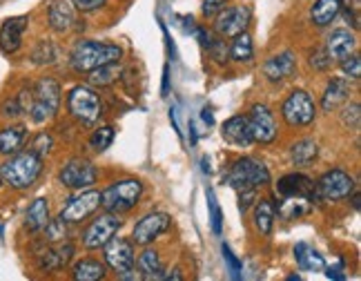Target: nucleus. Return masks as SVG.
<instances>
[{
    "label": "nucleus",
    "mask_w": 361,
    "mask_h": 281,
    "mask_svg": "<svg viewBox=\"0 0 361 281\" xmlns=\"http://www.w3.org/2000/svg\"><path fill=\"white\" fill-rule=\"evenodd\" d=\"M40 172H43V159L36 157L34 152H16L0 165V179L11 190H30Z\"/></svg>",
    "instance_id": "1"
},
{
    "label": "nucleus",
    "mask_w": 361,
    "mask_h": 281,
    "mask_svg": "<svg viewBox=\"0 0 361 281\" xmlns=\"http://www.w3.org/2000/svg\"><path fill=\"white\" fill-rule=\"evenodd\" d=\"M121 59H123V49L118 45L99 43V40H78L72 54H69V65H72L74 72L87 74L101 65L121 63Z\"/></svg>",
    "instance_id": "2"
},
{
    "label": "nucleus",
    "mask_w": 361,
    "mask_h": 281,
    "mask_svg": "<svg viewBox=\"0 0 361 281\" xmlns=\"http://www.w3.org/2000/svg\"><path fill=\"white\" fill-rule=\"evenodd\" d=\"M59 107H61V85H59V80L43 76L34 85L32 103H30V109H27V114L32 116V121L36 125H40V123H47L49 119L56 116Z\"/></svg>",
    "instance_id": "3"
},
{
    "label": "nucleus",
    "mask_w": 361,
    "mask_h": 281,
    "mask_svg": "<svg viewBox=\"0 0 361 281\" xmlns=\"http://www.w3.org/2000/svg\"><path fill=\"white\" fill-rule=\"evenodd\" d=\"M226 181H228V186H232L237 192L239 190H259L270 184V170L261 161H257L252 157H243L239 161H234L230 172L226 174Z\"/></svg>",
    "instance_id": "4"
},
{
    "label": "nucleus",
    "mask_w": 361,
    "mask_h": 281,
    "mask_svg": "<svg viewBox=\"0 0 361 281\" xmlns=\"http://www.w3.org/2000/svg\"><path fill=\"white\" fill-rule=\"evenodd\" d=\"M141 196H143L141 181L138 179H123L112 186H107L101 192V205L107 210V213L121 215V213L132 210L138 201H141Z\"/></svg>",
    "instance_id": "5"
},
{
    "label": "nucleus",
    "mask_w": 361,
    "mask_h": 281,
    "mask_svg": "<svg viewBox=\"0 0 361 281\" xmlns=\"http://www.w3.org/2000/svg\"><path fill=\"white\" fill-rule=\"evenodd\" d=\"M67 109L76 121L85 123V125L96 123L103 114L101 98L90 85H76L67 94Z\"/></svg>",
    "instance_id": "6"
},
{
    "label": "nucleus",
    "mask_w": 361,
    "mask_h": 281,
    "mask_svg": "<svg viewBox=\"0 0 361 281\" xmlns=\"http://www.w3.org/2000/svg\"><path fill=\"white\" fill-rule=\"evenodd\" d=\"M281 116L290 128H305L317 119V105L305 90L290 92L281 105Z\"/></svg>",
    "instance_id": "7"
},
{
    "label": "nucleus",
    "mask_w": 361,
    "mask_h": 281,
    "mask_svg": "<svg viewBox=\"0 0 361 281\" xmlns=\"http://www.w3.org/2000/svg\"><path fill=\"white\" fill-rule=\"evenodd\" d=\"M99 179V170L96 165L87 159H72L63 165V170L59 172V181L61 186L69 188V190H85L92 188Z\"/></svg>",
    "instance_id": "8"
},
{
    "label": "nucleus",
    "mask_w": 361,
    "mask_h": 281,
    "mask_svg": "<svg viewBox=\"0 0 361 281\" xmlns=\"http://www.w3.org/2000/svg\"><path fill=\"white\" fill-rule=\"evenodd\" d=\"M121 228V219L114 213H105L101 217H96L90 226L82 230L80 241L87 250H101L109 239H112Z\"/></svg>",
    "instance_id": "9"
},
{
    "label": "nucleus",
    "mask_w": 361,
    "mask_h": 281,
    "mask_svg": "<svg viewBox=\"0 0 361 281\" xmlns=\"http://www.w3.org/2000/svg\"><path fill=\"white\" fill-rule=\"evenodd\" d=\"M101 208V192L99 190H85L76 196H72V199L67 201V205L61 210V215L59 219L63 223H80V221H85L87 217H92L96 210Z\"/></svg>",
    "instance_id": "10"
},
{
    "label": "nucleus",
    "mask_w": 361,
    "mask_h": 281,
    "mask_svg": "<svg viewBox=\"0 0 361 281\" xmlns=\"http://www.w3.org/2000/svg\"><path fill=\"white\" fill-rule=\"evenodd\" d=\"M317 190L322 201H341L348 199L355 190V179L343 170H328L317 181Z\"/></svg>",
    "instance_id": "11"
},
{
    "label": "nucleus",
    "mask_w": 361,
    "mask_h": 281,
    "mask_svg": "<svg viewBox=\"0 0 361 281\" xmlns=\"http://www.w3.org/2000/svg\"><path fill=\"white\" fill-rule=\"evenodd\" d=\"M170 215H165V213H149L145 215L141 221L136 223L134 230H132V241L136 246H149V244H154L157 239L161 234H165L170 230Z\"/></svg>",
    "instance_id": "12"
},
{
    "label": "nucleus",
    "mask_w": 361,
    "mask_h": 281,
    "mask_svg": "<svg viewBox=\"0 0 361 281\" xmlns=\"http://www.w3.org/2000/svg\"><path fill=\"white\" fill-rule=\"evenodd\" d=\"M250 20H252V11L247 7H226L216 13L214 30L221 38H234L247 30Z\"/></svg>",
    "instance_id": "13"
},
{
    "label": "nucleus",
    "mask_w": 361,
    "mask_h": 281,
    "mask_svg": "<svg viewBox=\"0 0 361 281\" xmlns=\"http://www.w3.org/2000/svg\"><path fill=\"white\" fill-rule=\"evenodd\" d=\"M276 194H281V196H303V199H308L312 205L322 203V196H319L317 184L305 174H301V172H290V174H286V177H281L279 181H276Z\"/></svg>",
    "instance_id": "14"
},
{
    "label": "nucleus",
    "mask_w": 361,
    "mask_h": 281,
    "mask_svg": "<svg viewBox=\"0 0 361 281\" xmlns=\"http://www.w3.org/2000/svg\"><path fill=\"white\" fill-rule=\"evenodd\" d=\"M105 248V263L112 268L114 273H128L136 265V255H134V246L123 237H112L109 241L103 246Z\"/></svg>",
    "instance_id": "15"
},
{
    "label": "nucleus",
    "mask_w": 361,
    "mask_h": 281,
    "mask_svg": "<svg viewBox=\"0 0 361 281\" xmlns=\"http://www.w3.org/2000/svg\"><path fill=\"white\" fill-rule=\"evenodd\" d=\"M247 123H250V132H252V138L255 143H272L276 138V121H274V114L268 105H252L250 109V116H247Z\"/></svg>",
    "instance_id": "16"
},
{
    "label": "nucleus",
    "mask_w": 361,
    "mask_h": 281,
    "mask_svg": "<svg viewBox=\"0 0 361 281\" xmlns=\"http://www.w3.org/2000/svg\"><path fill=\"white\" fill-rule=\"evenodd\" d=\"M74 255H76L74 244L63 239L56 246H47L38 252V268L43 273H56L65 268V265L74 259Z\"/></svg>",
    "instance_id": "17"
},
{
    "label": "nucleus",
    "mask_w": 361,
    "mask_h": 281,
    "mask_svg": "<svg viewBox=\"0 0 361 281\" xmlns=\"http://www.w3.org/2000/svg\"><path fill=\"white\" fill-rule=\"evenodd\" d=\"M27 23H30V16L7 18L3 23V27H0V52H3V54H16L20 49Z\"/></svg>",
    "instance_id": "18"
},
{
    "label": "nucleus",
    "mask_w": 361,
    "mask_h": 281,
    "mask_svg": "<svg viewBox=\"0 0 361 281\" xmlns=\"http://www.w3.org/2000/svg\"><path fill=\"white\" fill-rule=\"evenodd\" d=\"M297 72V59L293 52H281L263 63V74L270 83H281Z\"/></svg>",
    "instance_id": "19"
},
{
    "label": "nucleus",
    "mask_w": 361,
    "mask_h": 281,
    "mask_svg": "<svg viewBox=\"0 0 361 281\" xmlns=\"http://www.w3.org/2000/svg\"><path fill=\"white\" fill-rule=\"evenodd\" d=\"M221 134H224L226 143H230L232 148H250L255 143L252 138V132H250V123H247V116H232L224 123V130H221Z\"/></svg>",
    "instance_id": "20"
},
{
    "label": "nucleus",
    "mask_w": 361,
    "mask_h": 281,
    "mask_svg": "<svg viewBox=\"0 0 361 281\" xmlns=\"http://www.w3.org/2000/svg\"><path fill=\"white\" fill-rule=\"evenodd\" d=\"M49 27L56 34H65L72 30V25L76 23V13L72 0H51L49 3Z\"/></svg>",
    "instance_id": "21"
},
{
    "label": "nucleus",
    "mask_w": 361,
    "mask_h": 281,
    "mask_svg": "<svg viewBox=\"0 0 361 281\" xmlns=\"http://www.w3.org/2000/svg\"><path fill=\"white\" fill-rule=\"evenodd\" d=\"M355 47H357V40L348 30H335L326 38L324 49L328 52L332 61H343L345 56L355 54Z\"/></svg>",
    "instance_id": "22"
},
{
    "label": "nucleus",
    "mask_w": 361,
    "mask_h": 281,
    "mask_svg": "<svg viewBox=\"0 0 361 281\" xmlns=\"http://www.w3.org/2000/svg\"><path fill=\"white\" fill-rule=\"evenodd\" d=\"M312 203L303 196H281V201H276L274 210H276V217H281L283 221H295L303 215L310 213Z\"/></svg>",
    "instance_id": "23"
},
{
    "label": "nucleus",
    "mask_w": 361,
    "mask_h": 281,
    "mask_svg": "<svg viewBox=\"0 0 361 281\" xmlns=\"http://www.w3.org/2000/svg\"><path fill=\"white\" fill-rule=\"evenodd\" d=\"M348 96H350V83L345 80V78H332V80L328 83L326 92H324V98H322V107H324V112L337 109L341 103L348 101Z\"/></svg>",
    "instance_id": "24"
},
{
    "label": "nucleus",
    "mask_w": 361,
    "mask_h": 281,
    "mask_svg": "<svg viewBox=\"0 0 361 281\" xmlns=\"http://www.w3.org/2000/svg\"><path fill=\"white\" fill-rule=\"evenodd\" d=\"M27 128L25 125H9L0 132V157H11L25 148Z\"/></svg>",
    "instance_id": "25"
},
{
    "label": "nucleus",
    "mask_w": 361,
    "mask_h": 281,
    "mask_svg": "<svg viewBox=\"0 0 361 281\" xmlns=\"http://www.w3.org/2000/svg\"><path fill=\"white\" fill-rule=\"evenodd\" d=\"M339 13L341 0H314V5L310 7V23L317 27H328Z\"/></svg>",
    "instance_id": "26"
},
{
    "label": "nucleus",
    "mask_w": 361,
    "mask_h": 281,
    "mask_svg": "<svg viewBox=\"0 0 361 281\" xmlns=\"http://www.w3.org/2000/svg\"><path fill=\"white\" fill-rule=\"evenodd\" d=\"M47 221H49V203L43 196H38L25 213V228L30 232H40L47 226Z\"/></svg>",
    "instance_id": "27"
},
{
    "label": "nucleus",
    "mask_w": 361,
    "mask_h": 281,
    "mask_svg": "<svg viewBox=\"0 0 361 281\" xmlns=\"http://www.w3.org/2000/svg\"><path fill=\"white\" fill-rule=\"evenodd\" d=\"M138 273H141V279H163L165 268L157 250L145 246L141 257H138Z\"/></svg>",
    "instance_id": "28"
},
{
    "label": "nucleus",
    "mask_w": 361,
    "mask_h": 281,
    "mask_svg": "<svg viewBox=\"0 0 361 281\" xmlns=\"http://www.w3.org/2000/svg\"><path fill=\"white\" fill-rule=\"evenodd\" d=\"M317 157H319V145L312 138H303L290 148V161L297 167H308L310 163L317 161Z\"/></svg>",
    "instance_id": "29"
},
{
    "label": "nucleus",
    "mask_w": 361,
    "mask_h": 281,
    "mask_svg": "<svg viewBox=\"0 0 361 281\" xmlns=\"http://www.w3.org/2000/svg\"><path fill=\"white\" fill-rule=\"evenodd\" d=\"M107 275L105 263H101L99 259H82L74 265L72 277L76 281H99Z\"/></svg>",
    "instance_id": "30"
},
{
    "label": "nucleus",
    "mask_w": 361,
    "mask_h": 281,
    "mask_svg": "<svg viewBox=\"0 0 361 281\" xmlns=\"http://www.w3.org/2000/svg\"><path fill=\"white\" fill-rule=\"evenodd\" d=\"M274 219H276V210L274 203L270 199H261L255 205V226L261 234H270L272 226H274Z\"/></svg>",
    "instance_id": "31"
},
{
    "label": "nucleus",
    "mask_w": 361,
    "mask_h": 281,
    "mask_svg": "<svg viewBox=\"0 0 361 281\" xmlns=\"http://www.w3.org/2000/svg\"><path fill=\"white\" fill-rule=\"evenodd\" d=\"M228 56H230L232 61H237V63H250V61H252V56H255L252 38H250L245 32L239 34V36H234Z\"/></svg>",
    "instance_id": "32"
},
{
    "label": "nucleus",
    "mask_w": 361,
    "mask_h": 281,
    "mask_svg": "<svg viewBox=\"0 0 361 281\" xmlns=\"http://www.w3.org/2000/svg\"><path fill=\"white\" fill-rule=\"evenodd\" d=\"M90 74V83L96 88H107V85H112V83L116 78H121V65L118 63H109V65H101V67H96L92 69Z\"/></svg>",
    "instance_id": "33"
},
{
    "label": "nucleus",
    "mask_w": 361,
    "mask_h": 281,
    "mask_svg": "<svg viewBox=\"0 0 361 281\" xmlns=\"http://www.w3.org/2000/svg\"><path fill=\"white\" fill-rule=\"evenodd\" d=\"M295 259L299 263V268H303V270H319V268H324V257L319 255L317 250H312L310 246H305V244H299L295 248Z\"/></svg>",
    "instance_id": "34"
},
{
    "label": "nucleus",
    "mask_w": 361,
    "mask_h": 281,
    "mask_svg": "<svg viewBox=\"0 0 361 281\" xmlns=\"http://www.w3.org/2000/svg\"><path fill=\"white\" fill-rule=\"evenodd\" d=\"M56 59H59V52L51 43H47V40L38 43L36 49L32 52V61L36 65H51V63H56Z\"/></svg>",
    "instance_id": "35"
},
{
    "label": "nucleus",
    "mask_w": 361,
    "mask_h": 281,
    "mask_svg": "<svg viewBox=\"0 0 361 281\" xmlns=\"http://www.w3.org/2000/svg\"><path fill=\"white\" fill-rule=\"evenodd\" d=\"M112 140H114V128H109V125H103V128L94 130V134L90 136V145L96 152H105L109 145H112Z\"/></svg>",
    "instance_id": "36"
},
{
    "label": "nucleus",
    "mask_w": 361,
    "mask_h": 281,
    "mask_svg": "<svg viewBox=\"0 0 361 281\" xmlns=\"http://www.w3.org/2000/svg\"><path fill=\"white\" fill-rule=\"evenodd\" d=\"M43 230H45V241L47 244H59L67 237V223H63L61 219H49Z\"/></svg>",
    "instance_id": "37"
},
{
    "label": "nucleus",
    "mask_w": 361,
    "mask_h": 281,
    "mask_svg": "<svg viewBox=\"0 0 361 281\" xmlns=\"http://www.w3.org/2000/svg\"><path fill=\"white\" fill-rule=\"evenodd\" d=\"M207 208H210V223H212V232L221 234L224 230V215H221V208L216 203V196L212 190H207Z\"/></svg>",
    "instance_id": "38"
},
{
    "label": "nucleus",
    "mask_w": 361,
    "mask_h": 281,
    "mask_svg": "<svg viewBox=\"0 0 361 281\" xmlns=\"http://www.w3.org/2000/svg\"><path fill=\"white\" fill-rule=\"evenodd\" d=\"M51 148H54V138L47 132H40V134L34 136L32 145H30V152H34L36 157H40V159H45L47 154L51 152Z\"/></svg>",
    "instance_id": "39"
},
{
    "label": "nucleus",
    "mask_w": 361,
    "mask_h": 281,
    "mask_svg": "<svg viewBox=\"0 0 361 281\" xmlns=\"http://www.w3.org/2000/svg\"><path fill=\"white\" fill-rule=\"evenodd\" d=\"M205 49L210 52V56H212V59H214L216 63H226V61H228V52H230V47L226 45V40H221V38H216V36H210V40H207Z\"/></svg>",
    "instance_id": "40"
},
{
    "label": "nucleus",
    "mask_w": 361,
    "mask_h": 281,
    "mask_svg": "<svg viewBox=\"0 0 361 281\" xmlns=\"http://www.w3.org/2000/svg\"><path fill=\"white\" fill-rule=\"evenodd\" d=\"M341 123L348 130H355V132L359 130V123H361V107H359V103L345 105V109L341 112Z\"/></svg>",
    "instance_id": "41"
},
{
    "label": "nucleus",
    "mask_w": 361,
    "mask_h": 281,
    "mask_svg": "<svg viewBox=\"0 0 361 281\" xmlns=\"http://www.w3.org/2000/svg\"><path fill=\"white\" fill-rule=\"evenodd\" d=\"M341 63V72L348 76V78H353V80H359V76H361V59L357 54H350V56H345L343 61H339Z\"/></svg>",
    "instance_id": "42"
},
{
    "label": "nucleus",
    "mask_w": 361,
    "mask_h": 281,
    "mask_svg": "<svg viewBox=\"0 0 361 281\" xmlns=\"http://www.w3.org/2000/svg\"><path fill=\"white\" fill-rule=\"evenodd\" d=\"M332 63H335V61L330 59L326 49H317V52L312 54V59H310V65H312L314 69H319V72H326V69H330Z\"/></svg>",
    "instance_id": "43"
},
{
    "label": "nucleus",
    "mask_w": 361,
    "mask_h": 281,
    "mask_svg": "<svg viewBox=\"0 0 361 281\" xmlns=\"http://www.w3.org/2000/svg\"><path fill=\"white\" fill-rule=\"evenodd\" d=\"M226 5H228V0H203L201 11H203L205 18H214L219 11L226 9Z\"/></svg>",
    "instance_id": "44"
},
{
    "label": "nucleus",
    "mask_w": 361,
    "mask_h": 281,
    "mask_svg": "<svg viewBox=\"0 0 361 281\" xmlns=\"http://www.w3.org/2000/svg\"><path fill=\"white\" fill-rule=\"evenodd\" d=\"M221 250H224V257H226V261H228V265H230V273H232V277H234V279H239V277H241V270H243L241 261L232 255L230 246H226V244H224V248H221Z\"/></svg>",
    "instance_id": "45"
},
{
    "label": "nucleus",
    "mask_w": 361,
    "mask_h": 281,
    "mask_svg": "<svg viewBox=\"0 0 361 281\" xmlns=\"http://www.w3.org/2000/svg\"><path fill=\"white\" fill-rule=\"evenodd\" d=\"M72 5L80 11H96L107 5V0H72Z\"/></svg>",
    "instance_id": "46"
},
{
    "label": "nucleus",
    "mask_w": 361,
    "mask_h": 281,
    "mask_svg": "<svg viewBox=\"0 0 361 281\" xmlns=\"http://www.w3.org/2000/svg\"><path fill=\"white\" fill-rule=\"evenodd\" d=\"M239 199H241V210L245 213V210L252 205L257 201V190H239Z\"/></svg>",
    "instance_id": "47"
},
{
    "label": "nucleus",
    "mask_w": 361,
    "mask_h": 281,
    "mask_svg": "<svg viewBox=\"0 0 361 281\" xmlns=\"http://www.w3.org/2000/svg\"><path fill=\"white\" fill-rule=\"evenodd\" d=\"M161 92H163V96H168V92H170V67L165 65V69H163V88H161Z\"/></svg>",
    "instance_id": "48"
},
{
    "label": "nucleus",
    "mask_w": 361,
    "mask_h": 281,
    "mask_svg": "<svg viewBox=\"0 0 361 281\" xmlns=\"http://www.w3.org/2000/svg\"><path fill=\"white\" fill-rule=\"evenodd\" d=\"M201 116H203V121H205L207 125H214V114H212V109H210V107H203V109H201Z\"/></svg>",
    "instance_id": "49"
},
{
    "label": "nucleus",
    "mask_w": 361,
    "mask_h": 281,
    "mask_svg": "<svg viewBox=\"0 0 361 281\" xmlns=\"http://www.w3.org/2000/svg\"><path fill=\"white\" fill-rule=\"evenodd\" d=\"M326 277H328V279H339V281H341V279H345V275H341V273H339V270H335V268H328Z\"/></svg>",
    "instance_id": "50"
},
{
    "label": "nucleus",
    "mask_w": 361,
    "mask_h": 281,
    "mask_svg": "<svg viewBox=\"0 0 361 281\" xmlns=\"http://www.w3.org/2000/svg\"><path fill=\"white\" fill-rule=\"evenodd\" d=\"M163 279H174V281H178V279H183V275H180V270H170V275H163Z\"/></svg>",
    "instance_id": "51"
},
{
    "label": "nucleus",
    "mask_w": 361,
    "mask_h": 281,
    "mask_svg": "<svg viewBox=\"0 0 361 281\" xmlns=\"http://www.w3.org/2000/svg\"><path fill=\"white\" fill-rule=\"evenodd\" d=\"M201 163H203V172H210V163H207V159H205V157L201 159Z\"/></svg>",
    "instance_id": "52"
},
{
    "label": "nucleus",
    "mask_w": 361,
    "mask_h": 281,
    "mask_svg": "<svg viewBox=\"0 0 361 281\" xmlns=\"http://www.w3.org/2000/svg\"><path fill=\"white\" fill-rule=\"evenodd\" d=\"M0 188H3V179H0Z\"/></svg>",
    "instance_id": "53"
}]
</instances>
